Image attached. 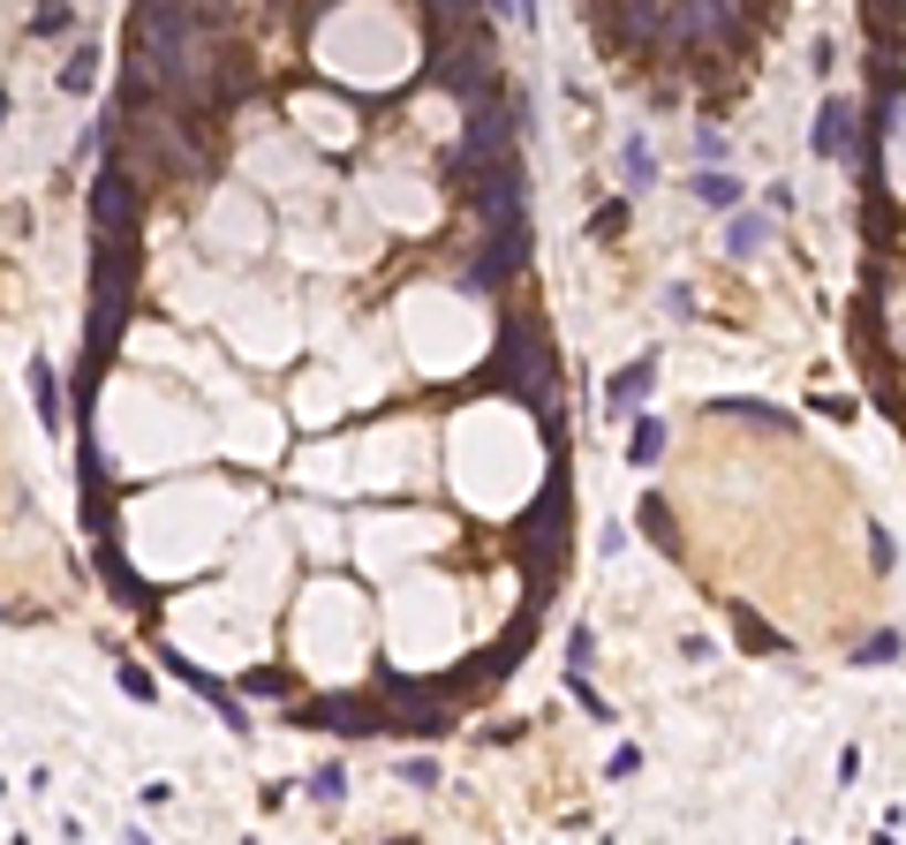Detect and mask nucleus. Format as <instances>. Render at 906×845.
Returning a JSON list of instances; mask_svg holds the SVG:
<instances>
[{
  "label": "nucleus",
  "mask_w": 906,
  "mask_h": 845,
  "mask_svg": "<svg viewBox=\"0 0 906 845\" xmlns=\"http://www.w3.org/2000/svg\"><path fill=\"white\" fill-rule=\"evenodd\" d=\"M619 181H627L635 197L657 189V144H649V136H627V144H619Z\"/></svg>",
  "instance_id": "nucleus-11"
},
{
  "label": "nucleus",
  "mask_w": 906,
  "mask_h": 845,
  "mask_svg": "<svg viewBox=\"0 0 906 845\" xmlns=\"http://www.w3.org/2000/svg\"><path fill=\"white\" fill-rule=\"evenodd\" d=\"M197 53V8L189 0H136V69L152 84H181Z\"/></svg>",
  "instance_id": "nucleus-1"
},
{
  "label": "nucleus",
  "mask_w": 906,
  "mask_h": 845,
  "mask_svg": "<svg viewBox=\"0 0 906 845\" xmlns=\"http://www.w3.org/2000/svg\"><path fill=\"white\" fill-rule=\"evenodd\" d=\"M695 197H702L710 211H733V205H740V174H726V167H702V174H695Z\"/></svg>",
  "instance_id": "nucleus-13"
},
{
  "label": "nucleus",
  "mask_w": 906,
  "mask_h": 845,
  "mask_svg": "<svg viewBox=\"0 0 906 845\" xmlns=\"http://www.w3.org/2000/svg\"><path fill=\"white\" fill-rule=\"evenodd\" d=\"M643 770V748H612V778H635Z\"/></svg>",
  "instance_id": "nucleus-24"
},
{
  "label": "nucleus",
  "mask_w": 906,
  "mask_h": 845,
  "mask_svg": "<svg viewBox=\"0 0 906 845\" xmlns=\"http://www.w3.org/2000/svg\"><path fill=\"white\" fill-rule=\"evenodd\" d=\"M122 695H129V702H152L159 687H152V672H136V665H122Z\"/></svg>",
  "instance_id": "nucleus-21"
},
{
  "label": "nucleus",
  "mask_w": 906,
  "mask_h": 845,
  "mask_svg": "<svg viewBox=\"0 0 906 845\" xmlns=\"http://www.w3.org/2000/svg\"><path fill=\"white\" fill-rule=\"evenodd\" d=\"M763 250H771V205H763V211H740L733 205V219H726V257L748 264V257H763Z\"/></svg>",
  "instance_id": "nucleus-7"
},
{
  "label": "nucleus",
  "mask_w": 906,
  "mask_h": 845,
  "mask_svg": "<svg viewBox=\"0 0 906 845\" xmlns=\"http://www.w3.org/2000/svg\"><path fill=\"white\" fill-rule=\"evenodd\" d=\"M23 378H31L39 422H45V430H61V422H69V408H61V378H53V363H45V355H31V371H23Z\"/></svg>",
  "instance_id": "nucleus-10"
},
{
  "label": "nucleus",
  "mask_w": 906,
  "mask_h": 845,
  "mask_svg": "<svg viewBox=\"0 0 906 845\" xmlns=\"http://www.w3.org/2000/svg\"><path fill=\"white\" fill-rule=\"evenodd\" d=\"M167 665H174V679H181L189 695H205V702H212V710H219V724H227L235 740H250V710H242V702H235V695H227V687H219V679L205 672V665H189L181 649H167Z\"/></svg>",
  "instance_id": "nucleus-5"
},
{
  "label": "nucleus",
  "mask_w": 906,
  "mask_h": 845,
  "mask_svg": "<svg viewBox=\"0 0 906 845\" xmlns=\"http://www.w3.org/2000/svg\"><path fill=\"white\" fill-rule=\"evenodd\" d=\"M590 657H597V627L574 619V634H566V672H590Z\"/></svg>",
  "instance_id": "nucleus-16"
},
{
  "label": "nucleus",
  "mask_w": 906,
  "mask_h": 845,
  "mask_svg": "<svg viewBox=\"0 0 906 845\" xmlns=\"http://www.w3.org/2000/svg\"><path fill=\"white\" fill-rule=\"evenodd\" d=\"M91 84H98V39H76V45H69V61H61V91H69V98H84Z\"/></svg>",
  "instance_id": "nucleus-12"
},
{
  "label": "nucleus",
  "mask_w": 906,
  "mask_h": 845,
  "mask_svg": "<svg viewBox=\"0 0 906 845\" xmlns=\"http://www.w3.org/2000/svg\"><path fill=\"white\" fill-rule=\"evenodd\" d=\"M643 529L657 536V551H680V536H673V513H665V499H657V491L643 499Z\"/></svg>",
  "instance_id": "nucleus-15"
},
{
  "label": "nucleus",
  "mask_w": 906,
  "mask_h": 845,
  "mask_svg": "<svg viewBox=\"0 0 906 845\" xmlns=\"http://www.w3.org/2000/svg\"><path fill=\"white\" fill-rule=\"evenodd\" d=\"M899 649H906V634H899V627H876V634L862 641V665H892Z\"/></svg>",
  "instance_id": "nucleus-18"
},
{
  "label": "nucleus",
  "mask_w": 906,
  "mask_h": 845,
  "mask_svg": "<svg viewBox=\"0 0 906 845\" xmlns=\"http://www.w3.org/2000/svg\"><path fill=\"white\" fill-rule=\"evenodd\" d=\"M242 687H250V695H272V702H280V695H288V672H250Z\"/></svg>",
  "instance_id": "nucleus-22"
},
{
  "label": "nucleus",
  "mask_w": 906,
  "mask_h": 845,
  "mask_svg": "<svg viewBox=\"0 0 906 845\" xmlns=\"http://www.w3.org/2000/svg\"><path fill=\"white\" fill-rule=\"evenodd\" d=\"M627 422H635V430H627V461H635V468H657V461H665V416L635 408Z\"/></svg>",
  "instance_id": "nucleus-9"
},
{
  "label": "nucleus",
  "mask_w": 906,
  "mask_h": 845,
  "mask_svg": "<svg viewBox=\"0 0 906 845\" xmlns=\"http://www.w3.org/2000/svg\"><path fill=\"white\" fill-rule=\"evenodd\" d=\"M91 234H136V174L122 159L91 174Z\"/></svg>",
  "instance_id": "nucleus-3"
},
{
  "label": "nucleus",
  "mask_w": 906,
  "mask_h": 845,
  "mask_svg": "<svg viewBox=\"0 0 906 845\" xmlns=\"http://www.w3.org/2000/svg\"><path fill=\"white\" fill-rule=\"evenodd\" d=\"M499 378L514 385L521 400L544 416V430H552V378H560V355H552V340L537 333V325H507V340H499Z\"/></svg>",
  "instance_id": "nucleus-2"
},
{
  "label": "nucleus",
  "mask_w": 906,
  "mask_h": 845,
  "mask_svg": "<svg viewBox=\"0 0 906 845\" xmlns=\"http://www.w3.org/2000/svg\"><path fill=\"white\" fill-rule=\"evenodd\" d=\"M310 801H325V807H341V801H347V770H341V762H325V770L310 778Z\"/></svg>",
  "instance_id": "nucleus-17"
},
{
  "label": "nucleus",
  "mask_w": 906,
  "mask_h": 845,
  "mask_svg": "<svg viewBox=\"0 0 906 845\" xmlns=\"http://www.w3.org/2000/svg\"><path fill=\"white\" fill-rule=\"evenodd\" d=\"M868 559H876V574H892V559H899V544H892V536L876 529V536H868Z\"/></svg>",
  "instance_id": "nucleus-23"
},
{
  "label": "nucleus",
  "mask_w": 906,
  "mask_h": 845,
  "mask_svg": "<svg viewBox=\"0 0 906 845\" xmlns=\"http://www.w3.org/2000/svg\"><path fill=\"white\" fill-rule=\"evenodd\" d=\"M69 23H76V8H69V0H39V8H31V31H39V39H61Z\"/></svg>",
  "instance_id": "nucleus-14"
},
{
  "label": "nucleus",
  "mask_w": 906,
  "mask_h": 845,
  "mask_svg": "<svg viewBox=\"0 0 906 845\" xmlns=\"http://www.w3.org/2000/svg\"><path fill=\"white\" fill-rule=\"evenodd\" d=\"M649 385H657V355H635L627 371H612V378H604V416L627 422V416L649 400Z\"/></svg>",
  "instance_id": "nucleus-6"
},
{
  "label": "nucleus",
  "mask_w": 906,
  "mask_h": 845,
  "mask_svg": "<svg viewBox=\"0 0 906 845\" xmlns=\"http://www.w3.org/2000/svg\"><path fill=\"white\" fill-rule=\"evenodd\" d=\"M665 310L673 317H695V288H665Z\"/></svg>",
  "instance_id": "nucleus-25"
},
{
  "label": "nucleus",
  "mask_w": 906,
  "mask_h": 845,
  "mask_svg": "<svg viewBox=\"0 0 906 845\" xmlns=\"http://www.w3.org/2000/svg\"><path fill=\"white\" fill-rule=\"evenodd\" d=\"M733 627H740V641H748V649H785V641H778V634L763 627L756 612H733Z\"/></svg>",
  "instance_id": "nucleus-19"
},
{
  "label": "nucleus",
  "mask_w": 906,
  "mask_h": 845,
  "mask_svg": "<svg viewBox=\"0 0 906 845\" xmlns=\"http://www.w3.org/2000/svg\"><path fill=\"white\" fill-rule=\"evenodd\" d=\"M295 724H325V732H386V718L371 702H310Z\"/></svg>",
  "instance_id": "nucleus-8"
},
{
  "label": "nucleus",
  "mask_w": 906,
  "mask_h": 845,
  "mask_svg": "<svg viewBox=\"0 0 906 845\" xmlns=\"http://www.w3.org/2000/svg\"><path fill=\"white\" fill-rule=\"evenodd\" d=\"M393 778H408L416 793H431V785H438V762H431V755H408L400 770H393Z\"/></svg>",
  "instance_id": "nucleus-20"
},
{
  "label": "nucleus",
  "mask_w": 906,
  "mask_h": 845,
  "mask_svg": "<svg viewBox=\"0 0 906 845\" xmlns=\"http://www.w3.org/2000/svg\"><path fill=\"white\" fill-rule=\"evenodd\" d=\"M809 152L831 159V167H854V106L846 98H823L816 122H809Z\"/></svg>",
  "instance_id": "nucleus-4"
}]
</instances>
